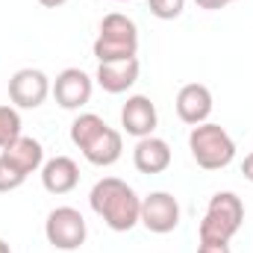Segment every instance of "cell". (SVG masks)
Segmentation results:
<instances>
[{
    "instance_id": "1",
    "label": "cell",
    "mask_w": 253,
    "mask_h": 253,
    "mask_svg": "<svg viewBox=\"0 0 253 253\" xmlns=\"http://www.w3.org/2000/svg\"><path fill=\"white\" fill-rule=\"evenodd\" d=\"M88 203L94 215L112 230V233H129L141 221V197L132 186H126L118 177H103L94 183L88 194Z\"/></svg>"
},
{
    "instance_id": "2",
    "label": "cell",
    "mask_w": 253,
    "mask_h": 253,
    "mask_svg": "<svg viewBox=\"0 0 253 253\" xmlns=\"http://www.w3.org/2000/svg\"><path fill=\"white\" fill-rule=\"evenodd\" d=\"M91 53H94L97 65L138 59V27H135V21L121 15V12L103 15L97 39L91 44Z\"/></svg>"
},
{
    "instance_id": "3",
    "label": "cell",
    "mask_w": 253,
    "mask_h": 253,
    "mask_svg": "<svg viewBox=\"0 0 253 253\" xmlns=\"http://www.w3.org/2000/svg\"><path fill=\"white\" fill-rule=\"evenodd\" d=\"M245 224V203L236 191H218L209 197L206 215L197 227V242H230Z\"/></svg>"
},
{
    "instance_id": "4",
    "label": "cell",
    "mask_w": 253,
    "mask_h": 253,
    "mask_svg": "<svg viewBox=\"0 0 253 253\" xmlns=\"http://www.w3.org/2000/svg\"><path fill=\"white\" fill-rule=\"evenodd\" d=\"M189 150L197 168L203 171H221L236 159V141L221 124L203 121L191 126L189 132Z\"/></svg>"
},
{
    "instance_id": "5",
    "label": "cell",
    "mask_w": 253,
    "mask_h": 253,
    "mask_svg": "<svg viewBox=\"0 0 253 253\" xmlns=\"http://www.w3.org/2000/svg\"><path fill=\"white\" fill-rule=\"evenodd\" d=\"M44 236L56 251H77L80 245H85L88 227H85V218L80 209L56 206L44 221Z\"/></svg>"
},
{
    "instance_id": "6",
    "label": "cell",
    "mask_w": 253,
    "mask_h": 253,
    "mask_svg": "<svg viewBox=\"0 0 253 253\" xmlns=\"http://www.w3.org/2000/svg\"><path fill=\"white\" fill-rule=\"evenodd\" d=\"M180 218H183V209L171 191H150L147 197H141V221L138 224H144V230H150L156 236H168L180 227Z\"/></svg>"
},
{
    "instance_id": "7",
    "label": "cell",
    "mask_w": 253,
    "mask_h": 253,
    "mask_svg": "<svg viewBox=\"0 0 253 253\" xmlns=\"http://www.w3.org/2000/svg\"><path fill=\"white\" fill-rule=\"evenodd\" d=\"M50 77L39 68H21L9 77V100L15 109H39L50 97Z\"/></svg>"
},
{
    "instance_id": "8",
    "label": "cell",
    "mask_w": 253,
    "mask_h": 253,
    "mask_svg": "<svg viewBox=\"0 0 253 253\" xmlns=\"http://www.w3.org/2000/svg\"><path fill=\"white\" fill-rule=\"evenodd\" d=\"M91 91H94V80L83 68H65V71H59L56 80H53V88H50L56 103L62 109H71V112L88 106Z\"/></svg>"
},
{
    "instance_id": "9",
    "label": "cell",
    "mask_w": 253,
    "mask_h": 253,
    "mask_svg": "<svg viewBox=\"0 0 253 253\" xmlns=\"http://www.w3.org/2000/svg\"><path fill=\"white\" fill-rule=\"evenodd\" d=\"M156 124H159V112H156V103L147 94L126 97V103L121 106V126H124L126 135L147 138V135H153Z\"/></svg>"
},
{
    "instance_id": "10",
    "label": "cell",
    "mask_w": 253,
    "mask_h": 253,
    "mask_svg": "<svg viewBox=\"0 0 253 253\" xmlns=\"http://www.w3.org/2000/svg\"><path fill=\"white\" fill-rule=\"evenodd\" d=\"M174 106H177V115H180L183 124L197 126L203 121H209V115H212V91L203 83H189L177 91Z\"/></svg>"
},
{
    "instance_id": "11",
    "label": "cell",
    "mask_w": 253,
    "mask_h": 253,
    "mask_svg": "<svg viewBox=\"0 0 253 253\" xmlns=\"http://www.w3.org/2000/svg\"><path fill=\"white\" fill-rule=\"evenodd\" d=\"M171 144L159 135H147L138 138L135 150H132V165L138 174H162L171 168Z\"/></svg>"
},
{
    "instance_id": "12",
    "label": "cell",
    "mask_w": 253,
    "mask_h": 253,
    "mask_svg": "<svg viewBox=\"0 0 253 253\" xmlns=\"http://www.w3.org/2000/svg\"><path fill=\"white\" fill-rule=\"evenodd\" d=\"M138 74H141L138 59H126V62H103V65H97L94 83H97L106 94H124V91H129V88L138 83Z\"/></svg>"
},
{
    "instance_id": "13",
    "label": "cell",
    "mask_w": 253,
    "mask_h": 253,
    "mask_svg": "<svg viewBox=\"0 0 253 253\" xmlns=\"http://www.w3.org/2000/svg\"><path fill=\"white\" fill-rule=\"evenodd\" d=\"M0 156H3L9 165H15L24 177L42 171V165H44V147H42V141H36V138H30V135H24V132H21L9 147H3Z\"/></svg>"
},
{
    "instance_id": "14",
    "label": "cell",
    "mask_w": 253,
    "mask_h": 253,
    "mask_svg": "<svg viewBox=\"0 0 253 253\" xmlns=\"http://www.w3.org/2000/svg\"><path fill=\"white\" fill-rule=\"evenodd\" d=\"M80 183V168L71 156H53L42 165V186L50 194H68Z\"/></svg>"
},
{
    "instance_id": "15",
    "label": "cell",
    "mask_w": 253,
    "mask_h": 253,
    "mask_svg": "<svg viewBox=\"0 0 253 253\" xmlns=\"http://www.w3.org/2000/svg\"><path fill=\"white\" fill-rule=\"evenodd\" d=\"M121 153H124V138H121V132L112 129V126H106V129L83 150V156H85L91 165H97V168L115 165V162L121 159Z\"/></svg>"
},
{
    "instance_id": "16",
    "label": "cell",
    "mask_w": 253,
    "mask_h": 253,
    "mask_svg": "<svg viewBox=\"0 0 253 253\" xmlns=\"http://www.w3.org/2000/svg\"><path fill=\"white\" fill-rule=\"evenodd\" d=\"M106 121L100 118V115H94V112H80L74 121H71V141H74V147L83 153L103 129H106Z\"/></svg>"
},
{
    "instance_id": "17",
    "label": "cell",
    "mask_w": 253,
    "mask_h": 253,
    "mask_svg": "<svg viewBox=\"0 0 253 253\" xmlns=\"http://www.w3.org/2000/svg\"><path fill=\"white\" fill-rule=\"evenodd\" d=\"M21 135V115L15 106H0V150Z\"/></svg>"
},
{
    "instance_id": "18",
    "label": "cell",
    "mask_w": 253,
    "mask_h": 253,
    "mask_svg": "<svg viewBox=\"0 0 253 253\" xmlns=\"http://www.w3.org/2000/svg\"><path fill=\"white\" fill-rule=\"evenodd\" d=\"M147 6H150V15H153V18H159V21H174V18L183 15L186 0H147Z\"/></svg>"
},
{
    "instance_id": "19",
    "label": "cell",
    "mask_w": 253,
    "mask_h": 253,
    "mask_svg": "<svg viewBox=\"0 0 253 253\" xmlns=\"http://www.w3.org/2000/svg\"><path fill=\"white\" fill-rule=\"evenodd\" d=\"M24 180H27V177H24L15 165H9V162L0 156V194H3V191L21 189V186H24Z\"/></svg>"
},
{
    "instance_id": "20",
    "label": "cell",
    "mask_w": 253,
    "mask_h": 253,
    "mask_svg": "<svg viewBox=\"0 0 253 253\" xmlns=\"http://www.w3.org/2000/svg\"><path fill=\"white\" fill-rule=\"evenodd\" d=\"M197 253H233L230 242H197Z\"/></svg>"
},
{
    "instance_id": "21",
    "label": "cell",
    "mask_w": 253,
    "mask_h": 253,
    "mask_svg": "<svg viewBox=\"0 0 253 253\" xmlns=\"http://www.w3.org/2000/svg\"><path fill=\"white\" fill-rule=\"evenodd\" d=\"M200 9H206V12H218V9H224L227 6V0H194Z\"/></svg>"
},
{
    "instance_id": "22",
    "label": "cell",
    "mask_w": 253,
    "mask_h": 253,
    "mask_svg": "<svg viewBox=\"0 0 253 253\" xmlns=\"http://www.w3.org/2000/svg\"><path fill=\"white\" fill-rule=\"evenodd\" d=\"M242 174H245V180H251L253 183V153L245 156V162H242Z\"/></svg>"
},
{
    "instance_id": "23",
    "label": "cell",
    "mask_w": 253,
    "mask_h": 253,
    "mask_svg": "<svg viewBox=\"0 0 253 253\" xmlns=\"http://www.w3.org/2000/svg\"><path fill=\"white\" fill-rule=\"evenodd\" d=\"M39 3H42L44 9H59V6H65V3H68V0H39Z\"/></svg>"
},
{
    "instance_id": "24",
    "label": "cell",
    "mask_w": 253,
    "mask_h": 253,
    "mask_svg": "<svg viewBox=\"0 0 253 253\" xmlns=\"http://www.w3.org/2000/svg\"><path fill=\"white\" fill-rule=\"evenodd\" d=\"M0 253H12V248H9V245H6L3 239H0Z\"/></svg>"
},
{
    "instance_id": "25",
    "label": "cell",
    "mask_w": 253,
    "mask_h": 253,
    "mask_svg": "<svg viewBox=\"0 0 253 253\" xmlns=\"http://www.w3.org/2000/svg\"><path fill=\"white\" fill-rule=\"evenodd\" d=\"M227 3H236V0H227Z\"/></svg>"
},
{
    "instance_id": "26",
    "label": "cell",
    "mask_w": 253,
    "mask_h": 253,
    "mask_svg": "<svg viewBox=\"0 0 253 253\" xmlns=\"http://www.w3.org/2000/svg\"><path fill=\"white\" fill-rule=\"evenodd\" d=\"M115 3H124V0H115Z\"/></svg>"
}]
</instances>
